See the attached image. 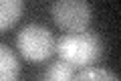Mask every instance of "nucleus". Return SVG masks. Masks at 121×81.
Listing matches in <instances>:
<instances>
[{
    "label": "nucleus",
    "mask_w": 121,
    "mask_h": 81,
    "mask_svg": "<svg viewBox=\"0 0 121 81\" xmlns=\"http://www.w3.org/2000/svg\"><path fill=\"white\" fill-rule=\"evenodd\" d=\"M55 51L73 67H89L101 57V38L93 33H67L56 41Z\"/></svg>",
    "instance_id": "obj_1"
},
{
    "label": "nucleus",
    "mask_w": 121,
    "mask_h": 81,
    "mask_svg": "<svg viewBox=\"0 0 121 81\" xmlns=\"http://www.w3.org/2000/svg\"><path fill=\"white\" fill-rule=\"evenodd\" d=\"M55 45L56 41L48 33V29H44L40 24H28L16 34L18 53L26 61H32V63L47 61L55 53Z\"/></svg>",
    "instance_id": "obj_2"
},
{
    "label": "nucleus",
    "mask_w": 121,
    "mask_h": 81,
    "mask_svg": "<svg viewBox=\"0 0 121 81\" xmlns=\"http://www.w3.org/2000/svg\"><path fill=\"white\" fill-rule=\"evenodd\" d=\"M55 24L65 33H83L91 24V6L87 0H56L51 8Z\"/></svg>",
    "instance_id": "obj_3"
},
{
    "label": "nucleus",
    "mask_w": 121,
    "mask_h": 81,
    "mask_svg": "<svg viewBox=\"0 0 121 81\" xmlns=\"http://www.w3.org/2000/svg\"><path fill=\"white\" fill-rule=\"evenodd\" d=\"M22 0H0V33L8 30L20 20Z\"/></svg>",
    "instance_id": "obj_4"
},
{
    "label": "nucleus",
    "mask_w": 121,
    "mask_h": 81,
    "mask_svg": "<svg viewBox=\"0 0 121 81\" xmlns=\"http://www.w3.org/2000/svg\"><path fill=\"white\" fill-rule=\"evenodd\" d=\"M20 73L18 59L6 45H0V81H12Z\"/></svg>",
    "instance_id": "obj_5"
},
{
    "label": "nucleus",
    "mask_w": 121,
    "mask_h": 81,
    "mask_svg": "<svg viewBox=\"0 0 121 81\" xmlns=\"http://www.w3.org/2000/svg\"><path fill=\"white\" fill-rule=\"evenodd\" d=\"M43 77L48 79V81H69L71 77H73V65H69L63 59H59L44 71Z\"/></svg>",
    "instance_id": "obj_6"
},
{
    "label": "nucleus",
    "mask_w": 121,
    "mask_h": 81,
    "mask_svg": "<svg viewBox=\"0 0 121 81\" xmlns=\"http://www.w3.org/2000/svg\"><path fill=\"white\" fill-rule=\"evenodd\" d=\"M79 81H85V79H111V81H117V75L111 71H105V69H95V67H85L81 73L77 75Z\"/></svg>",
    "instance_id": "obj_7"
}]
</instances>
